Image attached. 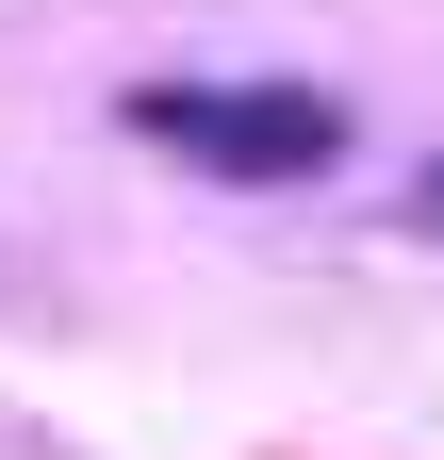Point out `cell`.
<instances>
[{"mask_svg": "<svg viewBox=\"0 0 444 460\" xmlns=\"http://www.w3.org/2000/svg\"><path fill=\"white\" fill-rule=\"evenodd\" d=\"M428 230H444V164H428Z\"/></svg>", "mask_w": 444, "mask_h": 460, "instance_id": "2", "label": "cell"}, {"mask_svg": "<svg viewBox=\"0 0 444 460\" xmlns=\"http://www.w3.org/2000/svg\"><path fill=\"white\" fill-rule=\"evenodd\" d=\"M132 132L214 164V181H329L346 99H313V83H132Z\"/></svg>", "mask_w": 444, "mask_h": 460, "instance_id": "1", "label": "cell"}]
</instances>
